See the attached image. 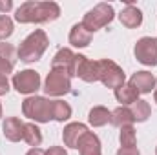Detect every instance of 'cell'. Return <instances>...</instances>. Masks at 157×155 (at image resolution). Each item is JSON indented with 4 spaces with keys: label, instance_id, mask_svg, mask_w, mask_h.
I'll return each mask as SVG.
<instances>
[{
    "label": "cell",
    "instance_id": "1",
    "mask_svg": "<svg viewBox=\"0 0 157 155\" xmlns=\"http://www.w3.org/2000/svg\"><path fill=\"white\" fill-rule=\"evenodd\" d=\"M60 17V7L57 2H35L28 0L20 4V7L15 13V20L20 24H44L57 20Z\"/></svg>",
    "mask_w": 157,
    "mask_h": 155
},
{
    "label": "cell",
    "instance_id": "2",
    "mask_svg": "<svg viewBox=\"0 0 157 155\" xmlns=\"http://www.w3.org/2000/svg\"><path fill=\"white\" fill-rule=\"evenodd\" d=\"M48 46H49L48 35L42 29H35L33 33H29L20 42V46H18V59L22 62H37L44 55V51L48 49Z\"/></svg>",
    "mask_w": 157,
    "mask_h": 155
},
{
    "label": "cell",
    "instance_id": "3",
    "mask_svg": "<svg viewBox=\"0 0 157 155\" xmlns=\"http://www.w3.org/2000/svg\"><path fill=\"white\" fill-rule=\"evenodd\" d=\"M22 113L35 122H49L53 120V100L31 95L22 102Z\"/></svg>",
    "mask_w": 157,
    "mask_h": 155
},
{
    "label": "cell",
    "instance_id": "4",
    "mask_svg": "<svg viewBox=\"0 0 157 155\" xmlns=\"http://www.w3.org/2000/svg\"><path fill=\"white\" fill-rule=\"evenodd\" d=\"M113 17H115V11H113L112 4L101 2V4H97L93 9H90V11L84 15L82 26H84L90 33H93V31H97V29L108 26V24L113 20Z\"/></svg>",
    "mask_w": 157,
    "mask_h": 155
},
{
    "label": "cell",
    "instance_id": "5",
    "mask_svg": "<svg viewBox=\"0 0 157 155\" xmlns=\"http://www.w3.org/2000/svg\"><path fill=\"white\" fill-rule=\"evenodd\" d=\"M70 89H71V77L68 75V71L51 68V71L48 73L46 82H44V91L49 97H62L70 93Z\"/></svg>",
    "mask_w": 157,
    "mask_h": 155
},
{
    "label": "cell",
    "instance_id": "6",
    "mask_svg": "<svg viewBox=\"0 0 157 155\" xmlns=\"http://www.w3.org/2000/svg\"><path fill=\"white\" fill-rule=\"evenodd\" d=\"M97 62H99V80L106 88L117 89L119 86H122L126 82V75H124L122 68L119 64H115L113 60L102 59V60H97Z\"/></svg>",
    "mask_w": 157,
    "mask_h": 155
},
{
    "label": "cell",
    "instance_id": "7",
    "mask_svg": "<svg viewBox=\"0 0 157 155\" xmlns=\"http://www.w3.org/2000/svg\"><path fill=\"white\" fill-rule=\"evenodd\" d=\"M70 77H78L84 82H97L99 80V62L75 53L73 64L70 68Z\"/></svg>",
    "mask_w": 157,
    "mask_h": 155
},
{
    "label": "cell",
    "instance_id": "8",
    "mask_svg": "<svg viewBox=\"0 0 157 155\" xmlns=\"http://www.w3.org/2000/svg\"><path fill=\"white\" fill-rule=\"evenodd\" d=\"M133 55L144 66H157V39L154 37L139 39L133 47Z\"/></svg>",
    "mask_w": 157,
    "mask_h": 155
},
{
    "label": "cell",
    "instance_id": "9",
    "mask_svg": "<svg viewBox=\"0 0 157 155\" xmlns=\"http://www.w3.org/2000/svg\"><path fill=\"white\" fill-rule=\"evenodd\" d=\"M13 88L18 93L31 95L40 88V75L35 70H24L20 73H15L13 77Z\"/></svg>",
    "mask_w": 157,
    "mask_h": 155
},
{
    "label": "cell",
    "instance_id": "10",
    "mask_svg": "<svg viewBox=\"0 0 157 155\" xmlns=\"http://www.w3.org/2000/svg\"><path fill=\"white\" fill-rule=\"evenodd\" d=\"M18 60V49L11 44H0V73L9 75Z\"/></svg>",
    "mask_w": 157,
    "mask_h": 155
},
{
    "label": "cell",
    "instance_id": "11",
    "mask_svg": "<svg viewBox=\"0 0 157 155\" xmlns=\"http://www.w3.org/2000/svg\"><path fill=\"white\" fill-rule=\"evenodd\" d=\"M2 131H4V137L11 142L24 141V122L18 117H7L2 124Z\"/></svg>",
    "mask_w": 157,
    "mask_h": 155
},
{
    "label": "cell",
    "instance_id": "12",
    "mask_svg": "<svg viewBox=\"0 0 157 155\" xmlns=\"http://www.w3.org/2000/svg\"><path fill=\"white\" fill-rule=\"evenodd\" d=\"M77 150L80 155H102L101 141L93 131H86L77 142Z\"/></svg>",
    "mask_w": 157,
    "mask_h": 155
},
{
    "label": "cell",
    "instance_id": "13",
    "mask_svg": "<svg viewBox=\"0 0 157 155\" xmlns=\"http://www.w3.org/2000/svg\"><path fill=\"white\" fill-rule=\"evenodd\" d=\"M157 78L150 71H137L130 78V84L137 89V93H152V89H155Z\"/></svg>",
    "mask_w": 157,
    "mask_h": 155
},
{
    "label": "cell",
    "instance_id": "14",
    "mask_svg": "<svg viewBox=\"0 0 157 155\" xmlns=\"http://www.w3.org/2000/svg\"><path fill=\"white\" fill-rule=\"evenodd\" d=\"M86 131H88V126H86V124H82V122H70V124L64 128V131H62V141H64V144H66L68 148H75V150H77L78 139H80Z\"/></svg>",
    "mask_w": 157,
    "mask_h": 155
},
{
    "label": "cell",
    "instance_id": "15",
    "mask_svg": "<svg viewBox=\"0 0 157 155\" xmlns=\"http://www.w3.org/2000/svg\"><path fill=\"white\" fill-rule=\"evenodd\" d=\"M119 20H121V24H122L124 28L135 29V28H139V26L143 24V11H141L139 7H135L133 4H132V6H126V7L121 11Z\"/></svg>",
    "mask_w": 157,
    "mask_h": 155
},
{
    "label": "cell",
    "instance_id": "16",
    "mask_svg": "<svg viewBox=\"0 0 157 155\" xmlns=\"http://www.w3.org/2000/svg\"><path fill=\"white\" fill-rule=\"evenodd\" d=\"M113 91H115V99H117V102H121V104L126 106V108L139 100V93H137V89H135L130 82H124L122 86H119L117 89H113Z\"/></svg>",
    "mask_w": 157,
    "mask_h": 155
},
{
    "label": "cell",
    "instance_id": "17",
    "mask_svg": "<svg viewBox=\"0 0 157 155\" xmlns=\"http://www.w3.org/2000/svg\"><path fill=\"white\" fill-rule=\"evenodd\" d=\"M70 44L71 46H75V47H86V46H90V42H91V33L82 26V22L80 24H75L73 28H71V31H70Z\"/></svg>",
    "mask_w": 157,
    "mask_h": 155
},
{
    "label": "cell",
    "instance_id": "18",
    "mask_svg": "<svg viewBox=\"0 0 157 155\" xmlns=\"http://www.w3.org/2000/svg\"><path fill=\"white\" fill-rule=\"evenodd\" d=\"M88 122L93 126V128H101V126H106L108 122H112V112L104 106H93L88 113Z\"/></svg>",
    "mask_w": 157,
    "mask_h": 155
},
{
    "label": "cell",
    "instance_id": "19",
    "mask_svg": "<svg viewBox=\"0 0 157 155\" xmlns=\"http://www.w3.org/2000/svg\"><path fill=\"white\" fill-rule=\"evenodd\" d=\"M73 59H75V53H73L70 47H60V49L55 53L53 60H51V68L66 70L68 75H70V68H71V64H73Z\"/></svg>",
    "mask_w": 157,
    "mask_h": 155
},
{
    "label": "cell",
    "instance_id": "20",
    "mask_svg": "<svg viewBox=\"0 0 157 155\" xmlns=\"http://www.w3.org/2000/svg\"><path fill=\"white\" fill-rule=\"evenodd\" d=\"M24 141L33 146V148H39L40 142H42V131L37 124L33 122H24Z\"/></svg>",
    "mask_w": 157,
    "mask_h": 155
},
{
    "label": "cell",
    "instance_id": "21",
    "mask_svg": "<svg viewBox=\"0 0 157 155\" xmlns=\"http://www.w3.org/2000/svg\"><path fill=\"white\" fill-rule=\"evenodd\" d=\"M132 122H135V120H133V115H132L130 108L119 106V108H115V110L112 112V124H113V126L122 128V126H128V124H132Z\"/></svg>",
    "mask_w": 157,
    "mask_h": 155
},
{
    "label": "cell",
    "instance_id": "22",
    "mask_svg": "<svg viewBox=\"0 0 157 155\" xmlns=\"http://www.w3.org/2000/svg\"><path fill=\"white\" fill-rule=\"evenodd\" d=\"M130 112H132V115H133V120H137V122H144V120H148V117L152 113V108H150V104L146 102V100H137V102H133L132 106H130Z\"/></svg>",
    "mask_w": 157,
    "mask_h": 155
},
{
    "label": "cell",
    "instance_id": "23",
    "mask_svg": "<svg viewBox=\"0 0 157 155\" xmlns=\"http://www.w3.org/2000/svg\"><path fill=\"white\" fill-rule=\"evenodd\" d=\"M71 117V106L64 100H53V120L64 122Z\"/></svg>",
    "mask_w": 157,
    "mask_h": 155
},
{
    "label": "cell",
    "instance_id": "24",
    "mask_svg": "<svg viewBox=\"0 0 157 155\" xmlns=\"http://www.w3.org/2000/svg\"><path fill=\"white\" fill-rule=\"evenodd\" d=\"M119 141H121V146H135V142H137L135 128L132 124L122 126L121 131H119Z\"/></svg>",
    "mask_w": 157,
    "mask_h": 155
},
{
    "label": "cell",
    "instance_id": "25",
    "mask_svg": "<svg viewBox=\"0 0 157 155\" xmlns=\"http://www.w3.org/2000/svg\"><path fill=\"white\" fill-rule=\"evenodd\" d=\"M13 29H15L13 20L7 15H0V40L9 39L13 35Z\"/></svg>",
    "mask_w": 157,
    "mask_h": 155
},
{
    "label": "cell",
    "instance_id": "26",
    "mask_svg": "<svg viewBox=\"0 0 157 155\" xmlns=\"http://www.w3.org/2000/svg\"><path fill=\"white\" fill-rule=\"evenodd\" d=\"M117 155H141L137 146H121L117 150Z\"/></svg>",
    "mask_w": 157,
    "mask_h": 155
},
{
    "label": "cell",
    "instance_id": "27",
    "mask_svg": "<svg viewBox=\"0 0 157 155\" xmlns=\"http://www.w3.org/2000/svg\"><path fill=\"white\" fill-rule=\"evenodd\" d=\"M9 91V80H7V75H2L0 73V97L6 95Z\"/></svg>",
    "mask_w": 157,
    "mask_h": 155
},
{
    "label": "cell",
    "instance_id": "28",
    "mask_svg": "<svg viewBox=\"0 0 157 155\" xmlns=\"http://www.w3.org/2000/svg\"><path fill=\"white\" fill-rule=\"evenodd\" d=\"M46 155H68V152L62 146H51L49 150H46Z\"/></svg>",
    "mask_w": 157,
    "mask_h": 155
},
{
    "label": "cell",
    "instance_id": "29",
    "mask_svg": "<svg viewBox=\"0 0 157 155\" xmlns=\"http://www.w3.org/2000/svg\"><path fill=\"white\" fill-rule=\"evenodd\" d=\"M11 7H13V2H11V0L0 2V11H2V15H6L7 11H11Z\"/></svg>",
    "mask_w": 157,
    "mask_h": 155
},
{
    "label": "cell",
    "instance_id": "30",
    "mask_svg": "<svg viewBox=\"0 0 157 155\" xmlns=\"http://www.w3.org/2000/svg\"><path fill=\"white\" fill-rule=\"evenodd\" d=\"M26 155H46V152H44L42 148H31Z\"/></svg>",
    "mask_w": 157,
    "mask_h": 155
},
{
    "label": "cell",
    "instance_id": "31",
    "mask_svg": "<svg viewBox=\"0 0 157 155\" xmlns=\"http://www.w3.org/2000/svg\"><path fill=\"white\" fill-rule=\"evenodd\" d=\"M154 100L157 102V82H155V89H154Z\"/></svg>",
    "mask_w": 157,
    "mask_h": 155
},
{
    "label": "cell",
    "instance_id": "32",
    "mask_svg": "<svg viewBox=\"0 0 157 155\" xmlns=\"http://www.w3.org/2000/svg\"><path fill=\"white\" fill-rule=\"evenodd\" d=\"M0 117H2V104H0Z\"/></svg>",
    "mask_w": 157,
    "mask_h": 155
},
{
    "label": "cell",
    "instance_id": "33",
    "mask_svg": "<svg viewBox=\"0 0 157 155\" xmlns=\"http://www.w3.org/2000/svg\"><path fill=\"white\" fill-rule=\"evenodd\" d=\"M155 155H157V148H155Z\"/></svg>",
    "mask_w": 157,
    "mask_h": 155
}]
</instances>
